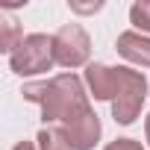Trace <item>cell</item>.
<instances>
[{
    "label": "cell",
    "instance_id": "obj_1",
    "mask_svg": "<svg viewBox=\"0 0 150 150\" xmlns=\"http://www.w3.org/2000/svg\"><path fill=\"white\" fill-rule=\"evenodd\" d=\"M21 94H24V100L41 106L44 127L65 124L74 115L91 109L88 91H86V86H83V80L77 77V74H56V77H50V80L27 83L21 88Z\"/></svg>",
    "mask_w": 150,
    "mask_h": 150
},
{
    "label": "cell",
    "instance_id": "obj_2",
    "mask_svg": "<svg viewBox=\"0 0 150 150\" xmlns=\"http://www.w3.org/2000/svg\"><path fill=\"white\" fill-rule=\"evenodd\" d=\"M53 65H56L53 35H44V33L24 35V41L18 44V50L9 56V68L18 74V77H35V74L50 71Z\"/></svg>",
    "mask_w": 150,
    "mask_h": 150
},
{
    "label": "cell",
    "instance_id": "obj_3",
    "mask_svg": "<svg viewBox=\"0 0 150 150\" xmlns=\"http://www.w3.org/2000/svg\"><path fill=\"white\" fill-rule=\"evenodd\" d=\"M118 77H121V86H118V97L112 100V118L129 127L141 115V106L147 100V80L141 71H132V68H118Z\"/></svg>",
    "mask_w": 150,
    "mask_h": 150
},
{
    "label": "cell",
    "instance_id": "obj_4",
    "mask_svg": "<svg viewBox=\"0 0 150 150\" xmlns=\"http://www.w3.org/2000/svg\"><path fill=\"white\" fill-rule=\"evenodd\" d=\"M53 56L59 68H68L74 74V68H88V56H91V38L80 24H65L59 27V33L53 35Z\"/></svg>",
    "mask_w": 150,
    "mask_h": 150
},
{
    "label": "cell",
    "instance_id": "obj_5",
    "mask_svg": "<svg viewBox=\"0 0 150 150\" xmlns=\"http://www.w3.org/2000/svg\"><path fill=\"white\" fill-rule=\"evenodd\" d=\"M68 141L74 150H94V144L100 141V132H103V124H100V115L94 109H86L80 115H74L71 121L62 124Z\"/></svg>",
    "mask_w": 150,
    "mask_h": 150
},
{
    "label": "cell",
    "instance_id": "obj_6",
    "mask_svg": "<svg viewBox=\"0 0 150 150\" xmlns=\"http://www.w3.org/2000/svg\"><path fill=\"white\" fill-rule=\"evenodd\" d=\"M86 86L91 91L94 100H115L118 97V86H121V77H118V68L112 65H103V62H91L86 68Z\"/></svg>",
    "mask_w": 150,
    "mask_h": 150
},
{
    "label": "cell",
    "instance_id": "obj_7",
    "mask_svg": "<svg viewBox=\"0 0 150 150\" xmlns=\"http://www.w3.org/2000/svg\"><path fill=\"white\" fill-rule=\"evenodd\" d=\"M115 47H118V53H121L127 62L141 65V68H150V35L135 33V30H127V33L118 35Z\"/></svg>",
    "mask_w": 150,
    "mask_h": 150
},
{
    "label": "cell",
    "instance_id": "obj_8",
    "mask_svg": "<svg viewBox=\"0 0 150 150\" xmlns=\"http://www.w3.org/2000/svg\"><path fill=\"white\" fill-rule=\"evenodd\" d=\"M35 141H38V150H74L62 127H41Z\"/></svg>",
    "mask_w": 150,
    "mask_h": 150
},
{
    "label": "cell",
    "instance_id": "obj_9",
    "mask_svg": "<svg viewBox=\"0 0 150 150\" xmlns=\"http://www.w3.org/2000/svg\"><path fill=\"white\" fill-rule=\"evenodd\" d=\"M21 41H24V33H21L18 21L15 18H3V24H0V50L6 56H12Z\"/></svg>",
    "mask_w": 150,
    "mask_h": 150
},
{
    "label": "cell",
    "instance_id": "obj_10",
    "mask_svg": "<svg viewBox=\"0 0 150 150\" xmlns=\"http://www.w3.org/2000/svg\"><path fill=\"white\" fill-rule=\"evenodd\" d=\"M129 24L135 27V33L150 35V0H135L129 6Z\"/></svg>",
    "mask_w": 150,
    "mask_h": 150
},
{
    "label": "cell",
    "instance_id": "obj_11",
    "mask_svg": "<svg viewBox=\"0 0 150 150\" xmlns=\"http://www.w3.org/2000/svg\"><path fill=\"white\" fill-rule=\"evenodd\" d=\"M103 150H147L141 141H135V138H115V141H109Z\"/></svg>",
    "mask_w": 150,
    "mask_h": 150
},
{
    "label": "cell",
    "instance_id": "obj_12",
    "mask_svg": "<svg viewBox=\"0 0 150 150\" xmlns=\"http://www.w3.org/2000/svg\"><path fill=\"white\" fill-rule=\"evenodd\" d=\"M71 12H77V15H94V12H100L103 9V3L97 0V3H77V0H71Z\"/></svg>",
    "mask_w": 150,
    "mask_h": 150
},
{
    "label": "cell",
    "instance_id": "obj_13",
    "mask_svg": "<svg viewBox=\"0 0 150 150\" xmlns=\"http://www.w3.org/2000/svg\"><path fill=\"white\" fill-rule=\"evenodd\" d=\"M12 150H38V144H33V141H18Z\"/></svg>",
    "mask_w": 150,
    "mask_h": 150
},
{
    "label": "cell",
    "instance_id": "obj_14",
    "mask_svg": "<svg viewBox=\"0 0 150 150\" xmlns=\"http://www.w3.org/2000/svg\"><path fill=\"white\" fill-rule=\"evenodd\" d=\"M144 135H147V150H150V115H147V121H144Z\"/></svg>",
    "mask_w": 150,
    "mask_h": 150
}]
</instances>
